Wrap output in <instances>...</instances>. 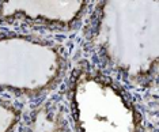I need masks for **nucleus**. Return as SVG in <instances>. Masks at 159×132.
Segmentation results:
<instances>
[{
  "label": "nucleus",
  "mask_w": 159,
  "mask_h": 132,
  "mask_svg": "<svg viewBox=\"0 0 159 132\" xmlns=\"http://www.w3.org/2000/svg\"><path fill=\"white\" fill-rule=\"evenodd\" d=\"M23 120V104L0 95V132H20Z\"/></svg>",
  "instance_id": "423d86ee"
},
{
  "label": "nucleus",
  "mask_w": 159,
  "mask_h": 132,
  "mask_svg": "<svg viewBox=\"0 0 159 132\" xmlns=\"http://www.w3.org/2000/svg\"><path fill=\"white\" fill-rule=\"evenodd\" d=\"M22 132H74L64 102L46 98L25 117Z\"/></svg>",
  "instance_id": "39448f33"
},
{
  "label": "nucleus",
  "mask_w": 159,
  "mask_h": 132,
  "mask_svg": "<svg viewBox=\"0 0 159 132\" xmlns=\"http://www.w3.org/2000/svg\"><path fill=\"white\" fill-rule=\"evenodd\" d=\"M82 30L93 65L124 85L157 82L159 2H94Z\"/></svg>",
  "instance_id": "f257e3e1"
},
{
  "label": "nucleus",
  "mask_w": 159,
  "mask_h": 132,
  "mask_svg": "<svg viewBox=\"0 0 159 132\" xmlns=\"http://www.w3.org/2000/svg\"><path fill=\"white\" fill-rule=\"evenodd\" d=\"M72 67L57 37L0 29V95L37 105L66 83Z\"/></svg>",
  "instance_id": "f03ea898"
},
{
  "label": "nucleus",
  "mask_w": 159,
  "mask_h": 132,
  "mask_svg": "<svg viewBox=\"0 0 159 132\" xmlns=\"http://www.w3.org/2000/svg\"><path fill=\"white\" fill-rule=\"evenodd\" d=\"M89 0H0V29L37 33L49 37L80 30Z\"/></svg>",
  "instance_id": "20e7f679"
},
{
  "label": "nucleus",
  "mask_w": 159,
  "mask_h": 132,
  "mask_svg": "<svg viewBox=\"0 0 159 132\" xmlns=\"http://www.w3.org/2000/svg\"><path fill=\"white\" fill-rule=\"evenodd\" d=\"M64 85L74 132H140L142 115L125 85L90 61L72 67Z\"/></svg>",
  "instance_id": "7ed1b4c3"
}]
</instances>
